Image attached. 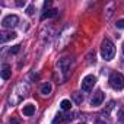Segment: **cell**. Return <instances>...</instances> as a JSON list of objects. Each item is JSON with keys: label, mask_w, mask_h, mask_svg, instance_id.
<instances>
[{"label": "cell", "mask_w": 124, "mask_h": 124, "mask_svg": "<svg viewBox=\"0 0 124 124\" xmlns=\"http://www.w3.org/2000/svg\"><path fill=\"white\" fill-rule=\"evenodd\" d=\"M58 15V10L57 9H50V10H45L41 16V19H47V18H54Z\"/></svg>", "instance_id": "10"}, {"label": "cell", "mask_w": 124, "mask_h": 124, "mask_svg": "<svg viewBox=\"0 0 124 124\" xmlns=\"http://www.w3.org/2000/svg\"><path fill=\"white\" fill-rule=\"evenodd\" d=\"M95 124H107V123H105V120H101V118H98V120L95 121Z\"/></svg>", "instance_id": "20"}, {"label": "cell", "mask_w": 124, "mask_h": 124, "mask_svg": "<svg viewBox=\"0 0 124 124\" xmlns=\"http://www.w3.org/2000/svg\"><path fill=\"white\" fill-rule=\"evenodd\" d=\"M60 107H61V109H63V111H69L70 107H72V102L69 99H63V101H61V104H60Z\"/></svg>", "instance_id": "11"}, {"label": "cell", "mask_w": 124, "mask_h": 124, "mask_svg": "<svg viewBox=\"0 0 124 124\" xmlns=\"http://www.w3.org/2000/svg\"><path fill=\"white\" fill-rule=\"evenodd\" d=\"M18 22H19V18L16 15H8L3 18L2 25H3V28H13L18 25Z\"/></svg>", "instance_id": "4"}, {"label": "cell", "mask_w": 124, "mask_h": 124, "mask_svg": "<svg viewBox=\"0 0 124 124\" xmlns=\"http://www.w3.org/2000/svg\"><path fill=\"white\" fill-rule=\"evenodd\" d=\"M61 117H63V115H55V118L53 120V124H61V121H63V118H61Z\"/></svg>", "instance_id": "15"}, {"label": "cell", "mask_w": 124, "mask_h": 124, "mask_svg": "<svg viewBox=\"0 0 124 124\" xmlns=\"http://www.w3.org/2000/svg\"><path fill=\"white\" fill-rule=\"evenodd\" d=\"M109 86L114 89V91H121L124 88V76L121 73H111L109 76Z\"/></svg>", "instance_id": "2"}, {"label": "cell", "mask_w": 124, "mask_h": 124, "mask_svg": "<svg viewBox=\"0 0 124 124\" xmlns=\"http://www.w3.org/2000/svg\"><path fill=\"white\" fill-rule=\"evenodd\" d=\"M117 28H120V29H124V19H120V21H117Z\"/></svg>", "instance_id": "17"}, {"label": "cell", "mask_w": 124, "mask_h": 124, "mask_svg": "<svg viewBox=\"0 0 124 124\" xmlns=\"http://www.w3.org/2000/svg\"><path fill=\"white\" fill-rule=\"evenodd\" d=\"M118 121L124 123V107H121L120 111H118Z\"/></svg>", "instance_id": "14"}, {"label": "cell", "mask_w": 124, "mask_h": 124, "mask_svg": "<svg viewBox=\"0 0 124 124\" xmlns=\"http://www.w3.org/2000/svg\"><path fill=\"white\" fill-rule=\"evenodd\" d=\"M70 64H72V61H70V58H67V57H64V58H61L60 61H58V69L63 72V75H64V78H67V75H69V70H70Z\"/></svg>", "instance_id": "5"}, {"label": "cell", "mask_w": 124, "mask_h": 124, "mask_svg": "<svg viewBox=\"0 0 124 124\" xmlns=\"http://www.w3.org/2000/svg\"><path fill=\"white\" fill-rule=\"evenodd\" d=\"M114 54H115V47H114V44H112L109 39L105 38V39L102 41V44H101V55H102V58L107 60V61H109V60L114 58Z\"/></svg>", "instance_id": "1"}, {"label": "cell", "mask_w": 124, "mask_h": 124, "mask_svg": "<svg viewBox=\"0 0 124 124\" xmlns=\"http://www.w3.org/2000/svg\"><path fill=\"white\" fill-rule=\"evenodd\" d=\"M73 99L76 101V104H82L83 96H82V93H79V92H73Z\"/></svg>", "instance_id": "13"}, {"label": "cell", "mask_w": 124, "mask_h": 124, "mask_svg": "<svg viewBox=\"0 0 124 124\" xmlns=\"http://www.w3.org/2000/svg\"><path fill=\"white\" fill-rule=\"evenodd\" d=\"M79 124H83V123H79Z\"/></svg>", "instance_id": "23"}, {"label": "cell", "mask_w": 124, "mask_h": 124, "mask_svg": "<svg viewBox=\"0 0 124 124\" xmlns=\"http://www.w3.org/2000/svg\"><path fill=\"white\" fill-rule=\"evenodd\" d=\"M0 35H2V37H0V41H2V42H6V41H9V39L16 38V32H13V31H9V32H2Z\"/></svg>", "instance_id": "8"}, {"label": "cell", "mask_w": 124, "mask_h": 124, "mask_svg": "<svg viewBox=\"0 0 124 124\" xmlns=\"http://www.w3.org/2000/svg\"><path fill=\"white\" fill-rule=\"evenodd\" d=\"M10 76H12L10 66L9 64H3V67H2V79L3 80H8V79H10Z\"/></svg>", "instance_id": "7"}, {"label": "cell", "mask_w": 124, "mask_h": 124, "mask_svg": "<svg viewBox=\"0 0 124 124\" xmlns=\"http://www.w3.org/2000/svg\"><path fill=\"white\" fill-rule=\"evenodd\" d=\"M102 101H104V93H102V91H96V92L93 93L92 99H91V105H92V107H98V105L102 104Z\"/></svg>", "instance_id": "6"}, {"label": "cell", "mask_w": 124, "mask_h": 124, "mask_svg": "<svg viewBox=\"0 0 124 124\" xmlns=\"http://www.w3.org/2000/svg\"><path fill=\"white\" fill-rule=\"evenodd\" d=\"M95 83H96V78L93 76V75H88V76H85L83 78V80H82V91L83 92H89V91H92L93 89V86H95Z\"/></svg>", "instance_id": "3"}, {"label": "cell", "mask_w": 124, "mask_h": 124, "mask_svg": "<svg viewBox=\"0 0 124 124\" xmlns=\"http://www.w3.org/2000/svg\"><path fill=\"white\" fill-rule=\"evenodd\" d=\"M48 6H51V3H50V2H45V3H44V8H45V9H47V8H48Z\"/></svg>", "instance_id": "21"}, {"label": "cell", "mask_w": 124, "mask_h": 124, "mask_svg": "<svg viewBox=\"0 0 124 124\" xmlns=\"http://www.w3.org/2000/svg\"><path fill=\"white\" fill-rule=\"evenodd\" d=\"M10 124H22V120L18 117H12L10 118Z\"/></svg>", "instance_id": "16"}, {"label": "cell", "mask_w": 124, "mask_h": 124, "mask_svg": "<svg viewBox=\"0 0 124 124\" xmlns=\"http://www.w3.org/2000/svg\"><path fill=\"white\" fill-rule=\"evenodd\" d=\"M123 124H124V123H123Z\"/></svg>", "instance_id": "24"}, {"label": "cell", "mask_w": 124, "mask_h": 124, "mask_svg": "<svg viewBox=\"0 0 124 124\" xmlns=\"http://www.w3.org/2000/svg\"><path fill=\"white\" fill-rule=\"evenodd\" d=\"M114 105H115L114 102H109V104H108V108H107V109H104V114H105V112L108 114V112H109V111H111V109L114 108Z\"/></svg>", "instance_id": "19"}, {"label": "cell", "mask_w": 124, "mask_h": 124, "mask_svg": "<svg viewBox=\"0 0 124 124\" xmlns=\"http://www.w3.org/2000/svg\"><path fill=\"white\" fill-rule=\"evenodd\" d=\"M123 54H124V42H123Z\"/></svg>", "instance_id": "22"}, {"label": "cell", "mask_w": 124, "mask_h": 124, "mask_svg": "<svg viewBox=\"0 0 124 124\" xmlns=\"http://www.w3.org/2000/svg\"><path fill=\"white\" fill-rule=\"evenodd\" d=\"M19 48H21V45H13V47L10 48V53H12V54H16V53L19 51Z\"/></svg>", "instance_id": "18"}, {"label": "cell", "mask_w": 124, "mask_h": 124, "mask_svg": "<svg viewBox=\"0 0 124 124\" xmlns=\"http://www.w3.org/2000/svg\"><path fill=\"white\" fill-rule=\"evenodd\" d=\"M22 112H23V115H26V117H31V115L35 112V105H32V104H28V105H25V107H23V109H22Z\"/></svg>", "instance_id": "9"}, {"label": "cell", "mask_w": 124, "mask_h": 124, "mask_svg": "<svg viewBox=\"0 0 124 124\" xmlns=\"http://www.w3.org/2000/svg\"><path fill=\"white\" fill-rule=\"evenodd\" d=\"M50 92H51V85L50 83H44L41 86V93L42 95H50Z\"/></svg>", "instance_id": "12"}]
</instances>
